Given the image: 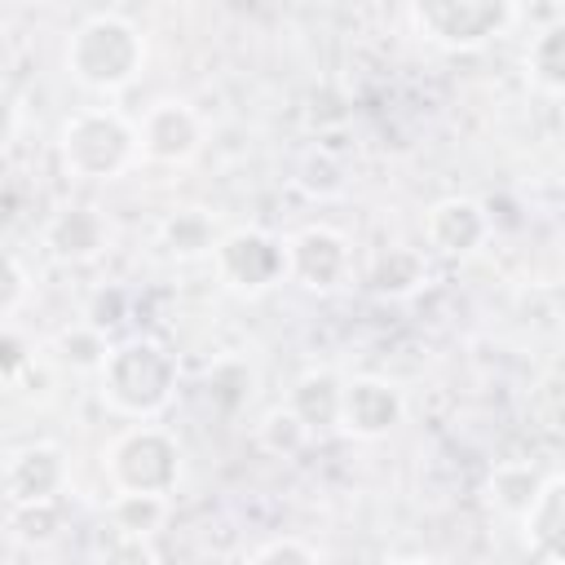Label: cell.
Instances as JSON below:
<instances>
[{
	"label": "cell",
	"instance_id": "6",
	"mask_svg": "<svg viewBox=\"0 0 565 565\" xmlns=\"http://www.w3.org/2000/svg\"><path fill=\"white\" fill-rule=\"evenodd\" d=\"M212 260H216V274L225 278V287L247 291V296H256V291H265V287L287 278L282 243L269 238L265 230H230V234H221Z\"/></svg>",
	"mask_w": 565,
	"mask_h": 565
},
{
	"label": "cell",
	"instance_id": "17",
	"mask_svg": "<svg viewBox=\"0 0 565 565\" xmlns=\"http://www.w3.org/2000/svg\"><path fill=\"white\" fill-rule=\"evenodd\" d=\"M424 282V256L415 247H388L371 265V287L380 296H411Z\"/></svg>",
	"mask_w": 565,
	"mask_h": 565
},
{
	"label": "cell",
	"instance_id": "14",
	"mask_svg": "<svg viewBox=\"0 0 565 565\" xmlns=\"http://www.w3.org/2000/svg\"><path fill=\"white\" fill-rule=\"evenodd\" d=\"M525 75H530V84L539 93L561 97V88H565V26L561 22L543 26L530 40V49H525Z\"/></svg>",
	"mask_w": 565,
	"mask_h": 565
},
{
	"label": "cell",
	"instance_id": "5",
	"mask_svg": "<svg viewBox=\"0 0 565 565\" xmlns=\"http://www.w3.org/2000/svg\"><path fill=\"white\" fill-rule=\"evenodd\" d=\"M411 22L441 49H481L516 22L508 0H424L411 4Z\"/></svg>",
	"mask_w": 565,
	"mask_h": 565
},
{
	"label": "cell",
	"instance_id": "12",
	"mask_svg": "<svg viewBox=\"0 0 565 565\" xmlns=\"http://www.w3.org/2000/svg\"><path fill=\"white\" fill-rule=\"evenodd\" d=\"M44 243H49V252H53L57 260L84 265V260H93V256L106 252L110 225H106V216H102L97 207L75 203V207H62V212L44 225Z\"/></svg>",
	"mask_w": 565,
	"mask_h": 565
},
{
	"label": "cell",
	"instance_id": "8",
	"mask_svg": "<svg viewBox=\"0 0 565 565\" xmlns=\"http://www.w3.org/2000/svg\"><path fill=\"white\" fill-rule=\"evenodd\" d=\"M402 424V393L380 380V375H358L340 380V406H335V428L362 441L388 437Z\"/></svg>",
	"mask_w": 565,
	"mask_h": 565
},
{
	"label": "cell",
	"instance_id": "26",
	"mask_svg": "<svg viewBox=\"0 0 565 565\" xmlns=\"http://www.w3.org/2000/svg\"><path fill=\"white\" fill-rule=\"evenodd\" d=\"M13 128H18V119H13V102H9L4 93H0V146H9Z\"/></svg>",
	"mask_w": 565,
	"mask_h": 565
},
{
	"label": "cell",
	"instance_id": "11",
	"mask_svg": "<svg viewBox=\"0 0 565 565\" xmlns=\"http://www.w3.org/2000/svg\"><path fill=\"white\" fill-rule=\"evenodd\" d=\"M4 490L13 499V508H31V503H57V494L66 490V459L57 446H26L9 459L4 468Z\"/></svg>",
	"mask_w": 565,
	"mask_h": 565
},
{
	"label": "cell",
	"instance_id": "7",
	"mask_svg": "<svg viewBox=\"0 0 565 565\" xmlns=\"http://www.w3.org/2000/svg\"><path fill=\"white\" fill-rule=\"evenodd\" d=\"M282 260H287V278L309 291H335L353 265L344 234H335L331 225H305L300 234H291L282 243Z\"/></svg>",
	"mask_w": 565,
	"mask_h": 565
},
{
	"label": "cell",
	"instance_id": "16",
	"mask_svg": "<svg viewBox=\"0 0 565 565\" xmlns=\"http://www.w3.org/2000/svg\"><path fill=\"white\" fill-rule=\"evenodd\" d=\"M543 490V477L530 468V463H499L490 472V486H486V499L508 512V516H525V508L534 503V494Z\"/></svg>",
	"mask_w": 565,
	"mask_h": 565
},
{
	"label": "cell",
	"instance_id": "22",
	"mask_svg": "<svg viewBox=\"0 0 565 565\" xmlns=\"http://www.w3.org/2000/svg\"><path fill=\"white\" fill-rule=\"evenodd\" d=\"M102 565H159L150 539H128V534H110L106 552H102Z\"/></svg>",
	"mask_w": 565,
	"mask_h": 565
},
{
	"label": "cell",
	"instance_id": "3",
	"mask_svg": "<svg viewBox=\"0 0 565 565\" xmlns=\"http://www.w3.org/2000/svg\"><path fill=\"white\" fill-rule=\"evenodd\" d=\"M57 154L75 181H115L119 172L132 168L141 150H137V128L124 115L97 106V110H75L62 124Z\"/></svg>",
	"mask_w": 565,
	"mask_h": 565
},
{
	"label": "cell",
	"instance_id": "21",
	"mask_svg": "<svg viewBox=\"0 0 565 565\" xmlns=\"http://www.w3.org/2000/svg\"><path fill=\"white\" fill-rule=\"evenodd\" d=\"M13 525H18L22 543H53L62 530V512H57V503H31V508L13 512Z\"/></svg>",
	"mask_w": 565,
	"mask_h": 565
},
{
	"label": "cell",
	"instance_id": "19",
	"mask_svg": "<svg viewBox=\"0 0 565 565\" xmlns=\"http://www.w3.org/2000/svg\"><path fill=\"white\" fill-rule=\"evenodd\" d=\"M57 353L62 362H71L75 371H102L110 344H106V331H97L93 322H79V327H66L57 335Z\"/></svg>",
	"mask_w": 565,
	"mask_h": 565
},
{
	"label": "cell",
	"instance_id": "1",
	"mask_svg": "<svg viewBox=\"0 0 565 565\" xmlns=\"http://www.w3.org/2000/svg\"><path fill=\"white\" fill-rule=\"evenodd\" d=\"M141 62H146V40L119 13H93L66 40V75L93 93H115L132 84Z\"/></svg>",
	"mask_w": 565,
	"mask_h": 565
},
{
	"label": "cell",
	"instance_id": "10",
	"mask_svg": "<svg viewBox=\"0 0 565 565\" xmlns=\"http://www.w3.org/2000/svg\"><path fill=\"white\" fill-rule=\"evenodd\" d=\"M490 230H494V216L486 212V203L463 199V194H450V199L433 203L428 216H424V238L441 256H468V252H477L490 238Z\"/></svg>",
	"mask_w": 565,
	"mask_h": 565
},
{
	"label": "cell",
	"instance_id": "27",
	"mask_svg": "<svg viewBox=\"0 0 565 565\" xmlns=\"http://www.w3.org/2000/svg\"><path fill=\"white\" fill-rule=\"evenodd\" d=\"M388 565H433V561H424V556H397V561H388Z\"/></svg>",
	"mask_w": 565,
	"mask_h": 565
},
{
	"label": "cell",
	"instance_id": "20",
	"mask_svg": "<svg viewBox=\"0 0 565 565\" xmlns=\"http://www.w3.org/2000/svg\"><path fill=\"white\" fill-rule=\"evenodd\" d=\"M305 424L287 411V406H274L269 415H265V424H260V441L274 450V455H291V450H300L305 446Z\"/></svg>",
	"mask_w": 565,
	"mask_h": 565
},
{
	"label": "cell",
	"instance_id": "24",
	"mask_svg": "<svg viewBox=\"0 0 565 565\" xmlns=\"http://www.w3.org/2000/svg\"><path fill=\"white\" fill-rule=\"evenodd\" d=\"M22 296H26V274L18 269V260L9 252H0V318H9Z\"/></svg>",
	"mask_w": 565,
	"mask_h": 565
},
{
	"label": "cell",
	"instance_id": "18",
	"mask_svg": "<svg viewBox=\"0 0 565 565\" xmlns=\"http://www.w3.org/2000/svg\"><path fill=\"white\" fill-rule=\"evenodd\" d=\"M168 516V499L159 494H115L110 499V525L128 539H150Z\"/></svg>",
	"mask_w": 565,
	"mask_h": 565
},
{
	"label": "cell",
	"instance_id": "13",
	"mask_svg": "<svg viewBox=\"0 0 565 565\" xmlns=\"http://www.w3.org/2000/svg\"><path fill=\"white\" fill-rule=\"evenodd\" d=\"M525 543L534 552V565H561V530H565V481L552 472L543 477V490L521 516Z\"/></svg>",
	"mask_w": 565,
	"mask_h": 565
},
{
	"label": "cell",
	"instance_id": "25",
	"mask_svg": "<svg viewBox=\"0 0 565 565\" xmlns=\"http://www.w3.org/2000/svg\"><path fill=\"white\" fill-rule=\"evenodd\" d=\"M26 362H31V353H26L22 335H18V331H4V327H0V380L18 375V371H22Z\"/></svg>",
	"mask_w": 565,
	"mask_h": 565
},
{
	"label": "cell",
	"instance_id": "2",
	"mask_svg": "<svg viewBox=\"0 0 565 565\" xmlns=\"http://www.w3.org/2000/svg\"><path fill=\"white\" fill-rule=\"evenodd\" d=\"M102 397L132 419H150L168 406L172 388H177V358L150 340V335H132L124 344H110L102 371Z\"/></svg>",
	"mask_w": 565,
	"mask_h": 565
},
{
	"label": "cell",
	"instance_id": "15",
	"mask_svg": "<svg viewBox=\"0 0 565 565\" xmlns=\"http://www.w3.org/2000/svg\"><path fill=\"white\" fill-rule=\"evenodd\" d=\"M159 238H163V247H168L172 256H181V260L212 256L216 243H221V234L212 230V216H207L203 207H181V212H172V216L159 225Z\"/></svg>",
	"mask_w": 565,
	"mask_h": 565
},
{
	"label": "cell",
	"instance_id": "4",
	"mask_svg": "<svg viewBox=\"0 0 565 565\" xmlns=\"http://www.w3.org/2000/svg\"><path fill=\"white\" fill-rule=\"evenodd\" d=\"M106 477H110L115 494H159V499H168L177 477H181V450L163 428L137 424V428H128L110 441Z\"/></svg>",
	"mask_w": 565,
	"mask_h": 565
},
{
	"label": "cell",
	"instance_id": "9",
	"mask_svg": "<svg viewBox=\"0 0 565 565\" xmlns=\"http://www.w3.org/2000/svg\"><path fill=\"white\" fill-rule=\"evenodd\" d=\"M132 128H137V150L150 163H185L203 146V119L194 115L190 102H177V97L154 102Z\"/></svg>",
	"mask_w": 565,
	"mask_h": 565
},
{
	"label": "cell",
	"instance_id": "23",
	"mask_svg": "<svg viewBox=\"0 0 565 565\" xmlns=\"http://www.w3.org/2000/svg\"><path fill=\"white\" fill-rule=\"evenodd\" d=\"M252 565H318V561H313V552H309L305 543H296V539H274L269 547H260V552L252 556Z\"/></svg>",
	"mask_w": 565,
	"mask_h": 565
}]
</instances>
